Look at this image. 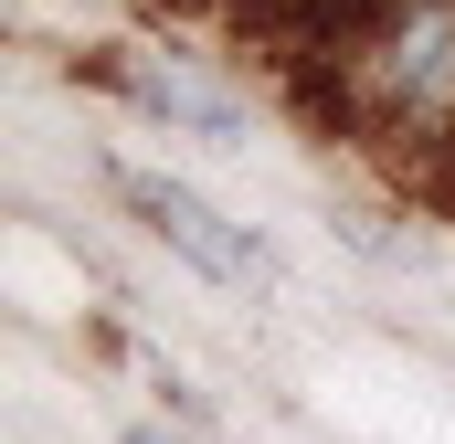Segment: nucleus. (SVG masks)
Instances as JSON below:
<instances>
[{
  "mask_svg": "<svg viewBox=\"0 0 455 444\" xmlns=\"http://www.w3.org/2000/svg\"><path fill=\"white\" fill-rule=\"evenodd\" d=\"M349 107L403 148H455V0H392L349 32Z\"/></svg>",
  "mask_w": 455,
  "mask_h": 444,
  "instance_id": "obj_1",
  "label": "nucleus"
},
{
  "mask_svg": "<svg viewBox=\"0 0 455 444\" xmlns=\"http://www.w3.org/2000/svg\"><path fill=\"white\" fill-rule=\"evenodd\" d=\"M116 202L148 222L191 275H212V286H275V243L254 233V222H223L202 191H180V180H148V170H116Z\"/></svg>",
  "mask_w": 455,
  "mask_h": 444,
  "instance_id": "obj_2",
  "label": "nucleus"
},
{
  "mask_svg": "<svg viewBox=\"0 0 455 444\" xmlns=\"http://www.w3.org/2000/svg\"><path fill=\"white\" fill-rule=\"evenodd\" d=\"M116 85L138 96L148 116H170V127H191V138H243V96H233L223 75H202V53H180V43H138L127 64H116Z\"/></svg>",
  "mask_w": 455,
  "mask_h": 444,
  "instance_id": "obj_3",
  "label": "nucleus"
},
{
  "mask_svg": "<svg viewBox=\"0 0 455 444\" xmlns=\"http://www.w3.org/2000/svg\"><path fill=\"white\" fill-rule=\"evenodd\" d=\"M127 444H191V434H159V424H138V434H127Z\"/></svg>",
  "mask_w": 455,
  "mask_h": 444,
  "instance_id": "obj_4",
  "label": "nucleus"
},
{
  "mask_svg": "<svg viewBox=\"0 0 455 444\" xmlns=\"http://www.w3.org/2000/svg\"><path fill=\"white\" fill-rule=\"evenodd\" d=\"M349 11H360V21H371V11H392V0H349Z\"/></svg>",
  "mask_w": 455,
  "mask_h": 444,
  "instance_id": "obj_5",
  "label": "nucleus"
}]
</instances>
